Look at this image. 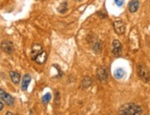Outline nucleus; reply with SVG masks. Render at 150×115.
<instances>
[{
  "mask_svg": "<svg viewBox=\"0 0 150 115\" xmlns=\"http://www.w3.org/2000/svg\"><path fill=\"white\" fill-rule=\"evenodd\" d=\"M142 113V108L135 103H126L121 106L118 111V114L121 115H140Z\"/></svg>",
  "mask_w": 150,
  "mask_h": 115,
  "instance_id": "f257e3e1",
  "label": "nucleus"
},
{
  "mask_svg": "<svg viewBox=\"0 0 150 115\" xmlns=\"http://www.w3.org/2000/svg\"><path fill=\"white\" fill-rule=\"evenodd\" d=\"M91 85H92V78L90 76H85L83 80L81 81V87L84 89H88Z\"/></svg>",
  "mask_w": 150,
  "mask_h": 115,
  "instance_id": "f8f14e48",
  "label": "nucleus"
},
{
  "mask_svg": "<svg viewBox=\"0 0 150 115\" xmlns=\"http://www.w3.org/2000/svg\"><path fill=\"white\" fill-rule=\"evenodd\" d=\"M6 114H7V115H14L15 113H13V112H8Z\"/></svg>",
  "mask_w": 150,
  "mask_h": 115,
  "instance_id": "4be33fe9",
  "label": "nucleus"
},
{
  "mask_svg": "<svg viewBox=\"0 0 150 115\" xmlns=\"http://www.w3.org/2000/svg\"><path fill=\"white\" fill-rule=\"evenodd\" d=\"M92 49L95 51V53H100L101 52V43L100 42H96V43L93 45V47H92Z\"/></svg>",
  "mask_w": 150,
  "mask_h": 115,
  "instance_id": "f3484780",
  "label": "nucleus"
},
{
  "mask_svg": "<svg viewBox=\"0 0 150 115\" xmlns=\"http://www.w3.org/2000/svg\"><path fill=\"white\" fill-rule=\"evenodd\" d=\"M125 75V72L124 70L122 68H118L114 71V76L117 78V79H121Z\"/></svg>",
  "mask_w": 150,
  "mask_h": 115,
  "instance_id": "2eb2a0df",
  "label": "nucleus"
},
{
  "mask_svg": "<svg viewBox=\"0 0 150 115\" xmlns=\"http://www.w3.org/2000/svg\"><path fill=\"white\" fill-rule=\"evenodd\" d=\"M0 48H1V50L6 53L8 54H11L13 52H14V45L11 42L9 41H7L5 40L1 42V44H0Z\"/></svg>",
  "mask_w": 150,
  "mask_h": 115,
  "instance_id": "39448f33",
  "label": "nucleus"
},
{
  "mask_svg": "<svg viewBox=\"0 0 150 115\" xmlns=\"http://www.w3.org/2000/svg\"><path fill=\"white\" fill-rule=\"evenodd\" d=\"M0 98L7 104L8 106H12L14 104V98L10 96L8 93L5 92L3 89H0Z\"/></svg>",
  "mask_w": 150,
  "mask_h": 115,
  "instance_id": "0eeeda50",
  "label": "nucleus"
},
{
  "mask_svg": "<svg viewBox=\"0 0 150 115\" xmlns=\"http://www.w3.org/2000/svg\"><path fill=\"white\" fill-rule=\"evenodd\" d=\"M97 78L99 81L102 82V83H106L109 79V74L108 71L105 67H100L97 70Z\"/></svg>",
  "mask_w": 150,
  "mask_h": 115,
  "instance_id": "20e7f679",
  "label": "nucleus"
},
{
  "mask_svg": "<svg viewBox=\"0 0 150 115\" xmlns=\"http://www.w3.org/2000/svg\"><path fill=\"white\" fill-rule=\"evenodd\" d=\"M59 100H60V96H59V92L57 91V97H56V95H55V102L57 101V103H58Z\"/></svg>",
  "mask_w": 150,
  "mask_h": 115,
  "instance_id": "aec40b11",
  "label": "nucleus"
},
{
  "mask_svg": "<svg viewBox=\"0 0 150 115\" xmlns=\"http://www.w3.org/2000/svg\"><path fill=\"white\" fill-rule=\"evenodd\" d=\"M76 1H78L79 2V1H82V0H76Z\"/></svg>",
  "mask_w": 150,
  "mask_h": 115,
  "instance_id": "5701e85b",
  "label": "nucleus"
},
{
  "mask_svg": "<svg viewBox=\"0 0 150 115\" xmlns=\"http://www.w3.org/2000/svg\"><path fill=\"white\" fill-rule=\"evenodd\" d=\"M3 108H4V104L2 102H0V111H2Z\"/></svg>",
  "mask_w": 150,
  "mask_h": 115,
  "instance_id": "412c9836",
  "label": "nucleus"
},
{
  "mask_svg": "<svg viewBox=\"0 0 150 115\" xmlns=\"http://www.w3.org/2000/svg\"><path fill=\"white\" fill-rule=\"evenodd\" d=\"M9 76H10V78H11L12 82L15 84V85H18L20 81V75L17 72H14V71H11V72L9 73Z\"/></svg>",
  "mask_w": 150,
  "mask_h": 115,
  "instance_id": "ddd939ff",
  "label": "nucleus"
},
{
  "mask_svg": "<svg viewBox=\"0 0 150 115\" xmlns=\"http://www.w3.org/2000/svg\"><path fill=\"white\" fill-rule=\"evenodd\" d=\"M124 0H114L115 4L117 5L118 7H122V5H124Z\"/></svg>",
  "mask_w": 150,
  "mask_h": 115,
  "instance_id": "6ab92c4d",
  "label": "nucleus"
},
{
  "mask_svg": "<svg viewBox=\"0 0 150 115\" xmlns=\"http://www.w3.org/2000/svg\"><path fill=\"white\" fill-rule=\"evenodd\" d=\"M113 28L114 30L117 34L122 35L125 32V25L124 22L122 21L121 19H117L114 22H113Z\"/></svg>",
  "mask_w": 150,
  "mask_h": 115,
  "instance_id": "7ed1b4c3",
  "label": "nucleus"
},
{
  "mask_svg": "<svg viewBox=\"0 0 150 115\" xmlns=\"http://www.w3.org/2000/svg\"><path fill=\"white\" fill-rule=\"evenodd\" d=\"M137 73L139 78H140L144 82H147L150 81V71L148 70V68L144 64H139L138 65V69H137Z\"/></svg>",
  "mask_w": 150,
  "mask_h": 115,
  "instance_id": "f03ea898",
  "label": "nucleus"
},
{
  "mask_svg": "<svg viewBox=\"0 0 150 115\" xmlns=\"http://www.w3.org/2000/svg\"><path fill=\"white\" fill-rule=\"evenodd\" d=\"M44 48H42L41 45L40 44H34L32 46V48H31V59L34 61V59L39 55L40 53H41L42 52H44Z\"/></svg>",
  "mask_w": 150,
  "mask_h": 115,
  "instance_id": "6e6552de",
  "label": "nucleus"
},
{
  "mask_svg": "<svg viewBox=\"0 0 150 115\" xmlns=\"http://www.w3.org/2000/svg\"><path fill=\"white\" fill-rule=\"evenodd\" d=\"M46 60H47V53L45 51H44L34 59V62L38 64H44L46 62Z\"/></svg>",
  "mask_w": 150,
  "mask_h": 115,
  "instance_id": "9b49d317",
  "label": "nucleus"
},
{
  "mask_svg": "<svg viewBox=\"0 0 150 115\" xmlns=\"http://www.w3.org/2000/svg\"><path fill=\"white\" fill-rule=\"evenodd\" d=\"M97 14H98L99 16H100V17L102 18V19H105V18L107 17V13H106L105 11H103V10H100V11H98Z\"/></svg>",
  "mask_w": 150,
  "mask_h": 115,
  "instance_id": "a211bd4d",
  "label": "nucleus"
},
{
  "mask_svg": "<svg viewBox=\"0 0 150 115\" xmlns=\"http://www.w3.org/2000/svg\"><path fill=\"white\" fill-rule=\"evenodd\" d=\"M122 46L121 44V42L118 40H114L112 42V48H111V53L115 57H119L122 54Z\"/></svg>",
  "mask_w": 150,
  "mask_h": 115,
  "instance_id": "423d86ee",
  "label": "nucleus"
},
{
  "mask_svg": "<svg viewBox=\"0 0 150 115\" xmlns=\"http://www.w3.org/2000/svg\"><path fill=\"white\" fill-rule=\"evenodd\" d=\"M58 10V12L59 13H61V14H64V13H66L67 10H68V6H67V2L65 1V2H63L60 4V6L58 7L57 8Z\"/></svg>",
  "mask_w": 150,
  "mask_h": 115,
  "instance_id": "4468645a",
  "label": "nucleus"
},
{
  "mask_svg": "<svg viewBox=\"0 0 150 115\" xmlns=\"http://www.w3.org/2000/svg\"><path fill=\"white\" fill-rule=\"evenodd\" d=\"M30 80H31V76L29 74H26L23 76L22 84H21V89H22L23 91H27V89H28V87L30 83Z\"/></svg>",
  "mask_w": 150,
  "mask_h": 115,
  "instance_id": "9d476101",
  "label": "nucleus"
},
{
  "mask_svg": "<svg viewBox=\"0 0 150 115\" xmlns=\"http://www.w3.org/2000/svg\"><path fill=\"white\" fill-rule=\"evenodd\" d=\"M51 98H52V95L50 94V93H46V94L44 97H42L41 101H42V103H44V104H47V103L50 102Z\"/></svg>",
  "mask_w": 150,
  "mask_h": 115,
  "instance_id": "dca6fc26",
  "label": "nucleus"
},
{
  "mask_svg": "<svg viewBox=\"0 0 150 115\" xmlns=\"http://www.w3.org/2000/svg\"><path fill=\"white\" fill-rule=\"evenodd\" d=\"M139 6H140L139 0H132L128 5V8H129V11L131 13H135L139 8Z\"/></svg>",
  "mask_w": 150,
  "mask_h": 115,
  "instance_id": "1a4fd4ad",
  "label": "nucleus"
}]
</instances>
